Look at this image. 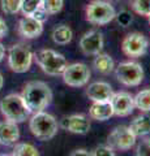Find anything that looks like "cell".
Returning a JSON list of instances; mask_svg holds the SVG:
<instances>
[{
  "label": "cell",
  "instance_id": "44dd1931",
  "mask_svg": "<svg viewBox=\"0 0 150 156\" xmlns=\"http://www.w3.org/2000/svg\"><path fill=\"white\" fill-rule=\"evenodd\" d=\"M134 108L142 112H150V89H145L133 96Z\"/></svg>",
  "mask_w": 150,
  "mask_h": 156
},
{
  "label": "cell",
  "instance_id": "6da1fadb",
  "mask_svg": "<svg viewBox=\"0 0 150 156\" xmlns=\"http://www.w3.org/2000/svg\"><path fill=\"white\" fill-rule=\"evenodd\" d=\"M22 99L31 113H37L46 108L52 100V91L46 82L31 81L22 90Z\"/></svg>",
  "mask_w": 150,
  "mask_h": 156
},
{
  "label": "cell",
  "instance_id": "d6986e66",
  "mask_svg": "<svg viewBox=\"0 0 150 156\" xmlns=\"http://www.w3.org/2000/svg\"><path fill=\"white\" fill-rule=\"evenodd\" d=\"M94 68L99 73L102 74H108L114 70L115 68V62L112 60V57L107 53H102L99 52L98 55H95V58H94Z\"/></svg>",
  "mask_w": 150,
  "mask_h": 156
},
{
  "label": "cell",
  "instance_id": "d6a6232c",
  "mask_svg": "<svg viewBox=\"0 0 150 156\" xmlns=\"http://www.w3.org/2000/svg\"><path fill=\"white\" fill-rule=\"evenodd\" d=\"M4 55H5V48H4V46L2 44V43H0V62L3 61Z\"/></svg>",
  "mask_w": 150,
  "mask_h": 156
},
{
  "label": "cell",
  "instance_id": "f1b7e54d",
  "mask_svg": "<svg viewBox=\"0 0 150 156\" xmlns=\"http://www.w3.org/2000/svg\"><path fill=\"white\" fill-rule=\"evenodd\" d=\"M93 156H116L115 151L112 147H110L108 144H101L98 146L93 152H91Z\"/></svg>",
  "mask_w": 150,
  "mask_h": 156
},
{
  "label": "cell",
  "instance_id": "1f68e13d",
  "mask_svg": "<svg viewBox=\"0 0 150 156\" xmlns=\"http://www.w3.org/2000/svg\"><path fill=\"white\" fill-rule=\"evenodd\" d=\"M7 31H8V29H7V23H5V21L0 17V38H3L4 35L7 34Z\"/></svg>",
  "mask_w": 150,
  "mask_h": 156
},
{
  "label": "cell",
  "instance_id": "7402d4cb",
  "mask_svg": "<svg viewBox=\"0 0 150 156\" xmlns=\"http://www.w3.org/2000/svg\"><path fill=\"white\" fill-rule=\"evenodd\" d=\"M12 156H39V152L31 143H17L14 146Z\"/></svg>",
  "mask_w": 150,
  "mask_h": 156
},
{
  "label": "cell",
  "instance_id": "ffe728a7",
  "mask_svg": "<svg viewBox=\"0 0 150 156\" xmlns=\"http://www.w3.org/2000/svg\"><path fill=\"white\" fill-rule=\"evenodd\" d=\"M72 38H73L72 29L67 25H59L52 30V41H54L56 44H60V46L68 44L72 41Z\"/></svg>",
  "mask_w": 150,
  "mask_h": 156
},
{
  "label": "cell",
  "instance_id": "3957f363",
  "mask_svg": "<svg viewBox=\"0 0 150 156\" xmlns=\"http://www.w3.org/2000/svg\"><path fill=\"white\" fill-rule=\"evenodd\" d=\"M0 109L8 121L20 124L30 117L31 112L26 107L20 94H9L0 101Z\"/></svg>",
  "mask_w": 150,
  "mask_h": 156
},
{
  "label": "cell",
  "instance_id": "8992f818",
  "mask_svg": "<svg viewBox=\"0 0 150 156\" xmlns=\"http://www.w3.org/2000/svg\"><path fill=\"white\" fill-rule=\"evenodd\" d=\"M116 11L110 2L104 0H93L86 7V20L93 25H107L115 20Z\"/></svg>",
  "mask_w": 150,
  "mask_h": 156
},
{
  "label": "cell",
  "instance_id": "8fae6325",
  "mask_svg": "<svg viewBox=\"0 0 150 156\" xmlns=\"http://www.w3.org/2000/svg\"><path fill=\"white\" fill-rule=\"evenodd\" d=\"M103 34L98 30H90L85 33L80 39V48L82 53L88 56H95L103 50Z\"/></svg>",
  "mask_w": 150,
  "mask_h": 156
},
{
  "label": "cell",
  "instance_id": "4dcf8cb0",
  "mask_svg": "<svg viewBox=\"0 0 150 156\" xmlns=\"http://www.w3.org/2000/svg\"><path fill=\"white\" fill-rule=\"evenodd\" d=\"M69 156H93V155H91V152H89L88 150L79 148V150H75Z\"/></svg>",
  "mask_w": 150,
  "mask_h": 156
},
{
  "label": "cell",
  "instance_id": "d590c367",
  "mask_svg": "<svg viewBox=\"0 0 150 156\" xmlns=\"http://www.w3.org/2000/svg\"><path fill=\"white\" fill-rule=\"evenodd\" d=\"M110 2H118V0H110Z\"/></svg>",
  "mask_w": 150,
  "mask_h": 156
},
{
  "label": "cell",
  "instance_id": "603a6c76",
  "mask_svg": "<svg viewBox=\"0 0 150 156\" xmlns=\"http://www.w3.org/2000/svg\"><path fill=\"white\" fill-rule=\"evenodd\" d=\"M63 5H64V0H42L41 7L47 12V14H56L59 13Z\"/></svg>",
  "mask_w": 150,
  "mask_h": 156
},
{
  "label": "cell",
  "instance_id": "30bf717a",
  "mask_svg": "<svg viewBox=\"0 0 150 156\" xmlns=\"http://www.w3.org/2000/svg\"><path fill=\"white\" fill-rule=\"evenodd\" d=\"M149 47V42L146 37L141 33H132L128 34L123 39L122 50L129 57H140L146 53Z\"/></svg>",
  "mask_w": 150,
  "mask_h": 156
},
{
  "label": "cell",
  "instance_id": "d4e9b609",
  "mask_svg": "<svg viewBox=\"0 0 150 156\" xmlns=\"http://www.w3.org/2000/svg\"><path fill=\"white\" fill-rule=\"evenodd\" d=\"M42 0H21V9L24 16H31L41 7Z\"/></svg>",
  "mask_w": 150,
  "mask_h": 156
},
{
  "label": "cell",
  "instance_id": "5bb4252c",
  "mask_svg": "<svg viewBox=\"0 0 150 156\" xmlns=\"http://www.w3.org/2000/svg\"><path fill=\"white\" fill-rule=\"evenodd\" d=\"M18 33L26 39L38 38L43 33V22L38 21L31 16H25L18 22Z\"/></svg>",
  "mask_w": 150,
  "mask_h": 156
},
{
  "label": "cell",
  "instance_id": "277c9868",
  "mask_svg": "<svg viewBox=\"0 0 150 156\" xmlns=\"http://www.w3.org/2000/svg\"><path fill=\"white\" fill-rule=\"evenodd\" d=\"M37 64L47 76H61L68 65L67 58L54 50H41L35 53Z\"/></svg>",
  "mask_w": 150,
  "mask_h": 156
},
{
  "label": "cell",
  "instance_id": "f546056e",
  "mask_svg": "<svg viewBox=\"0 0 150 156\" xmlns=\"http://www.w3.org/2000/svg\"><path fill=\"white\" fill-rule=\"evenodd\" d=\"M31 17H34L35 20H38V21H41V22H45L46 20L48 18V14H47V12L42 7H39L34 13L31 14Z\"/></svg>",
  "mask_w": 150,
  "mask_h": 156
},
{
  "label": "cell",
  "instance_id": "836d02e7",
  "mask_svg": "<svg viewBox=\"0 0 150 156\" xmlns=\"http://www.w3.org/2000/svg\"><path fill=\"white\" fill-rule=\"evenodd\" d=\"M3 85H4V78L2 76V73H0V90L3 89Z\"/></svg>",
  "mask_w": 150,
  "mask_h": 156
},
{
  "label": "cell",
  "instance_id": "cb8c5ba5",
  "mask_svg": "<svg viewBox=\"0 0 150 156\" xmlns=\"http://www.w3.org/2000/svg\"><path fill=\"white\" fill-rule=\"evenodd\" d=\"M2 11L7 14H16L21 9V0H0Z\"/></svg>",
  "mask_w": 150,
  "mask_h": 156
},
{
  "label": "cell",
  "instance_id": "e0dca14e",
  "mask_svg": "<svg viewBox=\"0 0 150 156\" xmlns=\"http://www.w3.org/2000/svg\"><path fill=\"white\" fill-rule=\"evenodd\" d=\"M89 116L97 121H106L114 116V109L108 101H93L89 108Z\"/></svg>",
  "mask_w": 150,
  "mask_h": 156
},
{
  "label": "cell",
  "instance_id": "8d00e7d4",
  "mask_svg": "<svg viewBox=\"0 0 150 156\" xmlns=\"http://www.w3.org/2000/svg\"><path fill=\"white\" fill-rule=\"evenodd\" d=\"M149 22H150V16H149Z\"/></svg>",
  "mask_w": 150,
  "mask_h": 156
},
{
  "label": "cell",
  "instance_id": "4fadbf2b",
  "mask_svg": "<svg viewBox=\"0 0 150 156\" xmlns=\"http://www.w3.org/2000/svg\"><path fill=\"white\" fill-rule=\"evenodd\" d=\"M63 129L73 134H88L90 130V120L84 115H71L63 119Z\"/></svg>",
  "mask_w": 150,
  "mask_h": 156
},
{
  "label": "cell",
  "instance_id": "7c38bea8",
  "mask_svg": "<svg viewBox=\"0 0 150 156\" xmlns=\"http://www.w3.org/2000/svg\"><path fill=\"white\" fill-rule=\"evenodd\" d=\"M110 103L112 105L114 116H118V117L129 116L134 109L133 96L127 91L114 92L112 98L110 99Z\"/></svg>",
  "mask_w": 150,
  "mask_h": 156
},
{
  "label": "cell",
  "instance_id": "2e32d148",
  "mask_svg": "<svg viewBox=\"0 0 150 156\" xmlns=\"http://www.w3.org/2000/svg\"><path fill=\"white\" fill-rule=\"evenodd\" d=\"M18 138H20V129L16 122L8 120L0 122V143L11 146L17 143Z\"/></svg>",
  "mask_w": 150,
  "mask_h": 156
},
{
  "label": "cell",
  "instance_id": "83f0119b",
  "mask_svg": "<svg viewBox=\"0 0 150 156\" xmlns=\"http://www.w3.org/2000/svg\"><path fill=\"white\" fill-rule=\"evenodd\" d=\"M136 156H150V138H145L137 144Z\"/></svg>",
  "mask_w": 150,
  "mask_h": 156
},
{
  "label": "cell",
  "instance_id": "5b68a950",
  "mask_svg": "<svg viewBox=\"0 0 150 156\" xmlns=\"http://www.w3.org/2000/svg\"><path fill=\"white\" fill-rule=\"evenodd\" d=\"M34 53L24 43H16L8 51V65L14 73H25L33 64Z\"/></svg>",
  "mask_w": 150,
  "mask_h": 156
},
{
  "label": "cell",
  "instance_id": "4316f807",
  "mask_svg": "<svg viewBox=\"0 0 150 156\" xmlns=\"http://www.w3.org/2000/svg\"><path fill=\"white\" fill-rule=\"evenodd\" d=\"M116 21H118V23L120 26L123 27H127L130 25V22H132V14H130L128 11H122L119 13H116Z\"/></svg>",
  "mask_w": 150,
  "mask_h": 156
},
{
  "label": "cell",
  "instance_id": "ac0fdd59",
  "mask_svg": "<svg viewBox=\"0 0 150 156\" xmlns=\"http://www.w3.org/2000/svg\"><path fill=\"white\" fill-rule=\"evenodd\" d=\"M129 129L136 136H145L150 133V116L140 115L129 125Z\"/></svg>",
  "mask_w": 150,
  "mask_h": 156
},
{
  "label": "cell",
  "instance_id": "9c48e42d",
  "mask_svg": "<svg viewBox=\"0 0 150 156\" xmlns=\"http://www.w3.org/2000/svg\"><path fill=\"white\" fill-rule=\"evenodd\" d=\"M137 136L132 133L129 126H116V128L111 131L108 135V146L112 147L114 150H120V151H127L130 147H133L136 143Z\"/></svg>",
  "mask_w": 150,
  "mask_h": 156
},
{
  "label": "cell",
  "instance_id": "7a4b0ae2",
  "mask_svg": "<svg viewBox=\"0 0 150 156\" xmlns=\"http://www.w3.org/2000/svg\"><path fill=\"white\" fill-rule=\"evenodd\" d=\"M29 128H30L31 134L39 140H50L56 135L59 130L56 119L50 113L46 112H37L31 116L29 121Z\"/></svg>",
  "mask_w": 150,
  "mask_h": 156
},
{
  "label": "cell",
  "instance_id": "9a60e30c",
  "mask_svg": "<svg viewBox=\"0 0 150 156\" xmlns=\"http://www.w3.org/2000/svg\"><path fill=\"white\" fill-rule=\"evenodd\" d=\"M86 95L91 101H108L114 95L112 87L103 81L93 82L86 90Z\"/></svg>",
  "mask_w": 150,
  "mask_h": 156
},
{
  "label": "cell",
  "instance_id": "ba28073f",
  "mask_svg": "<svg viewBox=\"0 0 150 156\" xmlns=\"http://www.w3.org/2000/svg\"><path fill=\"white\" fill-rule=\"evenodd\" d=\"M90 69L88 65L82 62H75V64L67 65L63 72V81L65 85L71 87H82L90 80Z\"/></svg>",
  "mask_w": 150,
  "mask_h": 156
},
{
  "label": "cell",
  "instance_id": "e575fe53",
  "mask_svg": "<svg viewBox=\"0 0 150 156\" xmlns=\"http://www.w3.org/2000/svg\"><path fill=\"white\" fill-rule=\"evenodd\" d=\"M0 156H12V154H2Z\"/></svg>",
  "mask_w": 150,
  "mask_h": 156
},
{
  "label": "cell",
  "instance_id": "484cf974",
  "mask_svg": "<svg viewBox=\"0 0 150 156\" xmlns=\"http://www.w3.org/2000/svg\"><path fill=\"white\" fill-rule=\"evenodd\" d=\"M132 8L140 16H150V0H133Z\"/></svg>",
  "mask_w": 150,
  "mask_h": 156
},
{
  "label": "cell",
  "instance_id": "52a82bcc",
  "mask_svg": "<svg viewBox=\"0 0 150 156\" xmlns=\"http://www.w3.org/2000/svg\"><path fill=\"white\" fill-rule=\"evenodd\" d=\"M115 76L124 86H138L144 81V69L136 61H125L116 66Z\"/></svg>",
  "mask_w": 150,
  "mask_h": 156
}]
</instances>
